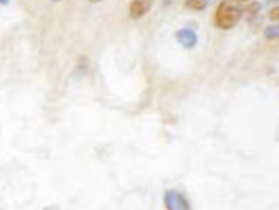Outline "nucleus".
Returning <instances> with one entry per match:
<instances>
[{"label": "nucleus", "mask_w": 279, "mask_h": 210, "mask_svg": "<svg viewBox=\"0 0 279 210\" xmlns=\"http://www.w3.org/2000/svg\"><path fill=\"white\" fill-rule=\"evenodd\" d=\"M185 6L193 11H204L208 6L207 0H186Z\"/></svg>", "instance_id": "5"}, {"label": "nucleus", "mask_w": 279, "mask_h": 210, "mask_svg": "<svg viewBox=\"0 0 279 210\" xmlns=\"http://www.w3.org/2000/svg\"><path fill=\"white\" fill-rule=\"evenodd\" d=\"M279 19V8L276 6L274 8L270 9L269 11V20L270 21H278Z\"/></svg>", "instance_id": "8"}, {"label": "nucleus", "mask_w": 279, "mask_h": 210, "mask_svg": "<svg viewBox=\"0 0 279 210\" xmlns=\"http://www.w3.org/2000/svg\"><path fill=\"white\" fill-rule=\"evenodd\" d=\"M242 15L243 9L240 5L230 0H224L216 9L214 21L218 29L228 31L239 23Z\"/></svg>", "instance_id": "1"}, {"label": "nucleus", "mask_w": 279, "mask_h": 210, "mask_svg": "<svg viewBox=\"0 0 279 210\" xmlns=\"http://www.w3.org/2000/svg\"><path fill=\"white\" fill-rule=\"evenodd\" d=\"M173 2H176V0H165V4L166 5H169V4L173 3Z\"/></svg>", "instance_id": "10"}, {"label": "nucleus", "mask_w": 279, "mask_h": 210, "mask_svg": "<svg viewBox=\"0 0 279 210\" xmlns=\"http://www.w3.org/2000/svg\"><path fill=\"white\" fill-rule=\"evenodd\" d=\"M164 204L167 210H192L188 199L180 192L174 190L166 192Z\"/></svg>", "instance_id": "2"}, {"label": "nucleus", "mask_w": 279, "mask_h": 210, "mask_svg": "<svg viewBox=\"0 0 279 210\" xmlns=\"http://www.w3.org/2000/svg\"><path fill=\"white\" fill-rule=\"evenodd\" d=\"M261 9H262V5L260 3H253L246 8V11L250 15V17H255L260 13Z\"/></svg>", "instance_id": "7"}, {"label": "nucleus", "mask_w": 279, "mask_h": 210, "mask_svg": "<svg viewBox=\"0 0 279 210\" xmlns=\"http://www.w3.org/2000/svg\"><path fill=\"white\" fill-rule=\"evenodd\" d=\"M278 2V0H267V4H272V3H277Z\"/></svg>", "instance_id": "11"}, {"label": "nucleus", "mask_w": 279, "mask_h": 210, "mask_svg": "<svg viewBox=\"0 0 279 210\" xmlns=\"http://www.w3.org/2000/svg\"><path fill=\"white\" fill-rule=\"evenodd\" d=\"M240 2H251V0H240Z\"/></svg>", "instance_id": "13"}, {"label": "nucleus", "mask_w": 279, "mask_h": 210, "mask_svg": "<svg viewBox=\"0 0 279 210\" xmlns=\"http://www.w3.org/2000/svg\"><path fill=\"white\" fill-rule=\"evenodd\" d=\"M264 34H265V37L269 40L277 39L279 36V26L277 24L267 26L264 31Z\"/></svg>", "instance_id": "6"}, {"label": "nucleus", "mask_w": 279, "mask_h": 210, "mask_svg": "<svg viewBox=\"0 0 279 210\" xmlns=\"http://www.w3.org/2000/svg\"><path fill=\"white\" fill-rule=\"evenodd\" d=\"M45 210H48V209H45Z\"/></svg>", "instance_id": "15"}, {"label": "nucleus", "mask_w": 279, "mask_h": 210, "mask_svg": "<svg viewBox=\"0 0 279 210\" xmlns=\"http://www.w3.org/2000/svg\"><path fill=\"white\" fill-rule=\"evenodd\" d=\"M10 3V0H0V6H7Z\"/></svg>", "instance_id": "9"}, {"label": "nucleus", "mask_w": 279, "mask_h": 210, "mask_svg": "<svg viewBox=\"0 0 279 210\" xmlns=\"http://www.w3.org/2000/svg\"><path fill=\"white\" fill-rule=\"evenodd\" d=\"M52 2H55V3H57V2H60V0H52Z\"/></svg>", "instance_id": "14"}, {"label": "nucleus", "mask_w": 279, "mask_h": 210, "mask_svg": "<svg viewBox=\"0 0 279 210\" xmlns=\"http://www.w3.org/2000/svg\"><path fill=\"white\" fill-rule=\"evenodd\" d=\"M153 7V0H132L129 6V15L131 19L137 20L143 17Z\"/></svg>", "instance_id": "3"}, {"label": "nucleus", "mask_w": 279, "mask_h": 210, "mask_svg": "<svg viewBox=\"0 0 279 210\" xmlns=\"http://www.w3.org/2000/svg\"><path fill=\"white\" fill-rule=\"evenodd\" d=\"M90 2H91V3H93V4H96V3H99V2H102V0H90Z\"/></svg>", "instance_id": "12"}, {"label": "nucleus", "mask_w": 279, "mask_h": 210, "mask_svg": "<svg viewBox=\"0 0 279 210\" xmlns=\"http://www.w3.org/2000/svg\"><path fill=\"white\" fill-rule=\"evenodd\" d=\"M176 39L187 49H191L195 47L197 44V35L193 30L190 29H181L176 33Z\"/></svg>", "instance_id": "4"}]
</instances>
